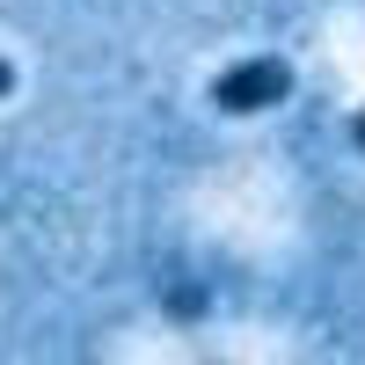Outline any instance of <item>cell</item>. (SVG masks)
I'll use <instances>...</instances> for the list:
<instances>
[{"mask_svg": "<svg viewBox=\"0 0 365 365\" xmlns=\"http://www.w3.org/2000/svg\"><path fill=\"white\" fill-rule=\"evenodd\" d=\"M351 146L365 154V110H351Z\"/></svg>", "mask_w": 365, "mask_h": 365, "instance_id": "cell-2", "label": "cell"}, {"mask_svg": "<svg viewBox=\"0 0 365 365\" xmlns=\"http://www.w3.org/2000/svg\"><path fill=\"white\" fill-rule=\"evenodd\" d=\"M292 96V58L263 51V58H234V66L212 73V110L227 117H256V110H278Z\"/></svg>", "mask_w": 365, "mask_h": 365, "instance_id": "cell-1", "label": "cell"}, {"mask_svg": "<svg viewBox=\"0 0 365 365\" xmlns=\"http://www.w3.org/2000/svg\"><path fill=\"white\" fill-rule=\"evenodd\" d=\"M0 96H15V58H0Z\"/></svg>", "mask_w": 365, "mask_h": 365, "instance_id": "cell-3", "label": "cell"}]
</instances>
